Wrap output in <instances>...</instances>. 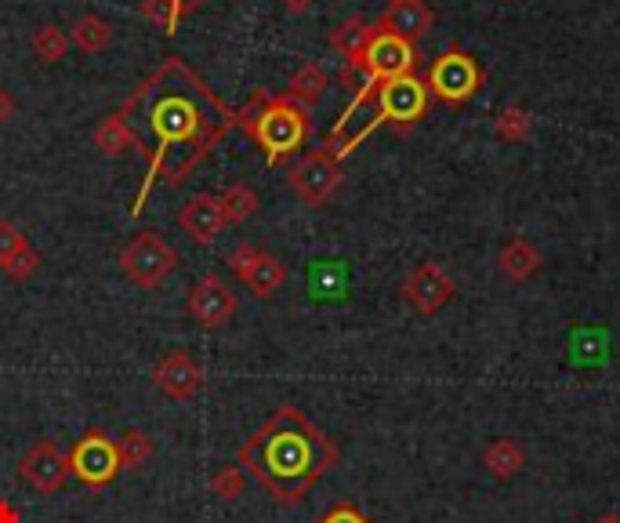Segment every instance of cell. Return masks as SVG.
<instances>
[{
  "label": "cell",
  "mask_w": 620,
  "mask_h": 523,
  "mask_svg": "<svg viewBox=\"0 0 620 523\" xmlns=\"http://www.w3.org/2000/svg\"><path fill=\"white\" fill-rule=\"evenodd\" d=\"M341 462L338 443L306 411L283 403L240 448V465L276 505H298Z\"/></svg>",
  "instance_id": "cell-1"
},
{
  "label": "cell",
  "mask_w": 620,
  "mask_h": 523,
  "mask_svg": "<svg viewBox=\"0 0 620 523\" xmlns=\"http://www.w3.org/2000/svg\"><path fill=\"white\" fill-rule=\"evenodd\" d=\"M258 106L261 110L236 113L232 121L244 124L247 135L255 139L261 150H266L269 164H280L283 156L298 153L301 146H306V139H309V110L306 106L290 102L287 95H276V99H261L258 95Z\"/></svg>",
  "instance_id": "cell-2"
},
{
  "label": "cell",
  "mask_w": 620,
  "mask_h": 523,
  "mask_svg": "<svg viewBox=\"0 0 620 523\" xmlns=\"http://www.w3.org/2000/svg\"><path fill=\"white\" fill-rule=\"evenodd\" d=\"M425 88H428V95L446 102V106H465V102L483 88V65L476 55H468V51L451 48L428 65Z\"/></svg>",
  "instance_id": "cell-3"
},
{
  "label": "cell",
  "mask_w": 620,
  "mask_h": 523,
  "mask_svg": "<svg viewBox=\"0 0 620 523\" xmlns=\"http://www.w3.org/2000/svg\"><path fill=\"white\" fill-rule=\"evenodd\" d=\"M121 269L131 284L149 291V287H161L170 273L178 269V252L161 237V233L145 229L121 252Z\"/></svg>",
  "instance_id": "cell-4"
},
{
  "label": "cell",
  "mask_w": 620,
  "mask_h": 523,
  "mask_svg": "<svg viewBox=\"0 0 620 523\" xmlns=\"http://www.w3.org/2000/svg\"><path fill=\"white\" fill-rule=\"evenodd\" d=\"M287 182L309 207H323L334 196V189L341 186V161L327 146L312 150L290 167Z\"/></svg>",
  "instance_id": "cell-5"
},
{
  "label": "cell",
  "mask_w": 620,
  "mask_h": 523,
  "mask_svg": "<svg viewBox=\"0 0 620 523\" xmlns=\"http://www.w3.org/2000/svg\"><path fill=\"white\" fill-rule=\"evenodd\" d=\"M428 88L421 76L414 73H406V76H395V81H385V84H378V113H381V121H389L395 124L400 131H406L411 124H417L421 116L428 113Z\"/></svg>",
  "instance_id": "cell-6"
},
{
  "label": "cell",
  "mask_w": 620,
  "mask_h": 523,
  "mask_svg": "<svg viewBox=\"0 0 620 523\" xmlns=\"http://www.w3.org/2000/svg\"><path fill=\"white\" fill-rule=\"evenodd\" d=\"M116 469H121V458H116V443L102 433V429H91L87 437H81L70 451V476H76L84 488H105Z\"/></svg>",
  "instance_id": "cell-7"
},
{
  "label": "cell",
  "mask_w": 620,
  "mask_h": 523,
  "mask_svg": "<svg viewBox=\"0 0 620 523\" xmlns=\"http://www.w3.org/2000/svg\"><path fill=\"white\" fill-rule=\"evenodd\" d=\"M454 291H457L454 280L446 277V269L435 266V262H421V266H414L400 284L403 302L417 309L421 317H435V312L454 298Z\"/></svg>",
  "instance_id": "cell-8"
},
{
  "label": "cell",
  "mask_w": 620,
  "mask_h": 523,
  "mask_svg": "<svg viewBox=\"0 0 620 523\" xmlns=\"http://www.w3.org/2000/svg\"><path fill=\"white\" fill-rule=\"evenodd\" d=\"M229 266H232L236 277L247 284V291L255 298H261V302L280 291L283 280H287L283 262L276 255H269V252H261V247H255V244L236 247V252L229 255Z\"/></svg>",
  "instance_id": "cell-9"
},
{
  "label": "cell",
  "mask_w": 620,
  "mask_h": 523,
  "mask_svg": "<svg viewBox=\"0 0 620 523\" xmlns=\"http://www.w3.org/2000/svg\"><path fill=\"white\" fill-rule=\"evenodd\" d=\"M19 476L30 483L37 494H59L70 480V454L59 451V443L37 440L30 451L22 454Z\"/></svg>",
  "instance_id": "cell-10"
},
{
  "label": "cell",
  "mask_w": 620,
  "mask_h": 523,
  "mask_svg": "<svg viewBox=\"0 0 620 523\" xmlns=\"http://www.w3.org/2000/svg\"><path fill=\"white\" fill-rule=\"evenodd\" d=\"M200 124H204V116L189 99L164 95L153 106V131H156V139H161V156H164L167 146H175V142H186V139L200 135ZM161 156L153 161V172L161 167Z\"/></svg>",
  "instance_id": "cell-11"
},
{
  "label": "cell",
  "mask_w": 620,
  "mask_h": 523,
  "mask_svg": "<svg viewBox=\"0 0 620 523\" xmlns=\"http://www.w3.org/2000/svg\"><path fill=\"white\" fill-rule=\"evenodd\" d=\"M189 317L207 327V331H218L236 317V295L232 287L218 277V273H207L193 284L189 291Z\"/></svg>",
  "instance_id": "cell-12"
},
{
  "label": "cell",
  "mask_w": 620,
  "mask_h": 523,
  "mask_svg": "<svg viewBox=\"0 0 620 523\" xmlns=\"http://www.w3.org/2000/svg\"><path fill=\"white\" fill-rule=\"evenodd\" d=\"M414 62H417L414 44H406L392 33H374V41L363 55V70L374 84H385L395 81V76L414 73Z\"/></svg>",
  "instance_id": "cell-13"
},
{
  "label": "cell",
  "mask_w": 620,
  "mask_h": 523,
  "mask_svg": "<svg viewBox=\"0 0 620 523\" xmlns=\"http://www.w3.org/2000/svg\"><path fill=\"white\" fill-rule=\"evenodd\" d=\"M204 368L196 363L186 349H175L153 368V386L164 392L167 400H193L204 389Z\"/></svg>",
  "instance_id": "cell-14"
},
{
  "label": "cell",
  "mask_w": 620,
  "mask_h": 523,
  "mask_svg": "<svg viewBox=\"0 0 620 523\" xmlns=\"http://www.w3.org/2000/svg\"><path fill=\"white\" fill-rule=\"evenodd\" d=\"M432 25H435V11L425 4V0H400V4L385 8V16L374 22V30L400 37V41H406V44H417Z\"/></svg>",
  "instance_id": "cell-15"
},
{
  "label": "cell",
  "mask_w": 620,
  "mask_h": 523,
  "mask_svg": "<svg viewBox=\"0 0 620 523\" xmlns=\"http://www.w3.org/2000/svg\"><path fill=\"white\" fill-rule=\"evenodd\" d=\"M178 222H182V229L189 233L193 244H215L221 237V229L229 226L218 196H210V193H196L193 201L182 204Z\"/></svg>",
  "instance_id": "cell-16"
},
{
  "label": "cell",
  "mask_w": 620,
  "mask_h": 523,
  "mask_svg": "<svg viewBox=\"0 0 620 523\" xmlns=\"http://www.w3.org/2000/svg\"><path fill=\"white\" fill-rule=\"evenodd\" d=\"M540 266H545V258H540L537 247L526 240V237H512L505 247L497 252V269L500 277L516 280V284H526L530 277H537Z\"/></svg>",
  "instance_id": "cell-17"
},
{
  "label": "cell",
  "mask_w": 620,
  "mask_h": 523,
  "mask_svg": "<svg viewBox=\"0 0 620 523\" xmlns=\"http://www.w3.org/2000/svg\"><path fill=\"white\" fill-rule=\"evenodd\" d=\"M374 33H378L374 22H366L363 16H352L331 33V48L345 59V65H363V55H366V48H371Z\"/></svg>",
  "instance_id": "cell-18"
},
{
  "label": "cell",
  "mask_w": 620,
  "mask_h": 523,
  "mask_svg": "<svg viewBox=\"0 0 620 523\" xmlns=\"http://www.w3.org/2000/svg\"><path fill=\"white\" fill-rule=\"evenodd\" d=\"M135 102H138V99L131 95L124 110L110 113V116H105V121L95 127V146H99L105 156H121V153H127L131 146H138L135 131L127 127V113L135 110Z\"/></svg>",
  "instance_id": "cell-19"
},
{
  "label": "cell",
  "mask_w": 620,
  "mask_h": 523,
  "mask_svg": "<svg viewBox=\"0 0 620 523\" xmlns=\"http://www.w3.org/2000/svg\"><path fill=\"white\" fill-rule=\"evenodd\" d=\"M327 84H331V76H327V70L320 62H301L294 70V76H290V84H287V99L309 110L323 99Z\"/></svg>",
  "instance_id": "cell-20"
},
{
  "label": "cell",
  "mask_w": 620,
  "mask_h": 523,
  "mask_svg": "<svg viewBox=\"0 0 620 523\" xmlns=\"http://www.w3.org/2000/svg\"><path fill=\"white\" fill-rule=\"evenodd\" d=\"M483 465L494 480H516L526 465V451L516 440H494L490 448L483 451Z\"/></svg>",
  "instance_id": "cell-21"
},
{
  "label": "cell",
  "mask_w": 620,
  "mask_h": 523,
  "mask_svg": "<svg viewBox=\"0 0 620 523\" xmlns=\"http://www.w3.org/2000/svg\"><path fill=\"white\" fill-rule=\"evenodd\" d=\"M113 41V25L105 22L102 16H95V11H87V16H81L73 22L70 30V44L81 48L84 55H99V51H105Z\"/></svg>",
  "instance_id": "cell-22"
},
{
  "label": "cell",
  "mask_w": 620,
  "mask_h": 523,
  "mask_svg": "<svg viewBox=\"0 0 620 523\" xmlns=\"http://www.w3.org/2000/svg\"><path fill=\"white\" fill-rule=\"evenodd\" d=\"M30 48H33L37 62L55 65V62L65 59V51H70V33L59 30L55 22H44L41 30H37V33L30 37Z\"/></svg>",
  "instance_id": "cell-23"
},
{
  "label": "cell",
  "mask_w": 620,
  "mask_h": 523,
  "mask_svg": "<svg viewBox=\"0 0 620 523\" xmlns=\"http://www.w3.org/2000/svg\"><path fill=\"white\" fill-rule=\"evenodd\" d=\"M530 113H526L523 106H505L497 116H494V135L505 142V146H519V142L530 139Z\"/></svg>",
  "instance_id": "cell-24"
},
{
  "label": "cell",
  "mask_w": 620,
  "mask_h": 523,
  "mask_svg": "<svg viewBox=\"0 0 620 523\" xmlns=\"http://www.w3.org/2000/svg\"><path fill=\"white\" fill-rule=\"evenodd\" d=\"M221 212H226V222H232V226H240V222H247L250 215L258 212V193L244 186V182H236V186H229L226 193L218 196Z\"/></svg>",
  "instance_id": "cell-25"
},
{
  "label": "cell",
  "mask_w": 620,
  "mask_h": 523,
  "mask_svg": "<svg viewBox=\"0 0 620 523\" xmlns=\"http://www.w3.org/2000/svg\"><path fill=\"white\" fill-rule=\"evenodd\" d=\"M116 458H121V469H142L153 458V440L142 429H124L116 440Z\"/></svg>",
  "instance_id": "cell-26"
},
{
  "label": "cell",
  "mask_w": 620,
  "mask_h": 523,
  "mask_svg": "<svg viewBox=\"0 0 620 523\" xmlns=\"http://www.w3.org/2000/svg\"><path fill=\"white\" fill-rule=\"evenodd\" d=\"M210 491H215L221 502H240L247 494V473L240 465H221L218 473L210 476Z\"/></svg>",
  "instance_id": "cell-27"
},
{
  "label": "cell",
  "mask_w": 620,
  "mask_h": 523,
  "mask_svg": "<svg viewBox=\"0 0 620 523\" xmlns=\"http://www.w3.org/2000/svg\"><path fill=\"white\" fill-rule=\"evenodd\" d=\"M0 269H4L8 277H11V280H19V284H22V280H30L33 273L41 269V252H37V247H30V244H22L19 252L11 255Z\"/></svg>",
  "instance_id": "cell-28"
},
{
  "label": "cell",
  "mask_w": 620,
  "mask_h": 523,
  "mask_svg": "<svg viewBox=\"0 0 620 523\" xmlns=\"http://www.w3.org/2000/svg\"><path fill=\"white\" fill-rule=\"evenodd\" d=\"M22 244H30V240L22 237V229L16 226V222H11V218H0V266H4V262H8L11 255H16Z\"/></svg>",
  "instance_id": "cell-29"
},
{
  "label": "cell",
  "mask_w": 620,
  "mask_h": 523,
  "mask_svg": "<svg viewBox=\"0 0 620 523\" xmlns=\"http://www.w3.org/2000/svg\"><path fill=\"white\" fill-rule=\"evenodd\" d=\"M320 523H371V520H366L352 502H338V505L331 509V513L320 516Z\"/></svg>",
  "instance_id": "cell-30"
},
{
  "label": "cell",
  "mask_w": 620,
  "mask_h": 523,
  "mask_svg": "<svg viewBox=\"0 0 620 523\" xmlns=\"http://www.w3.org/2000/svg\"><path fill=\"white\" fill-rule=\"evenodd\" d=\"M16 113H19L16 99H11L4 88H0V124H8V121H11V116H16Z\"/></svg>",
  "instance_id": "cell-31"
},
{
  "label": "cell",
  "mask_w": 620,
  "mask_h": 523,
  "mask_svg": "<svg viewBox=\"0 0 620 523\" xmlns=\"http://www.w3.org/2000/svg\"><path fill=\"white\" fill-rule=\"evenodd\" d=\"M0 523H22L19 520V509L11 505L8 499H0Z\"/></svg>",
  "instance_id": "cell-32"
},
{
  "label": "cell",
  "mask_w": 620,
  "mask_h": 523,
  "mask_svg": "<svg viewBox=\"0 0 620 523\" xmlns=\"http://www.w3.org/2000/svg\"><path fill=\"white\" fill-rule=\"evenodd\" d=\"M280 4L290 11V16H301V11H309V8L316 4V0H280Z\"/></svg>",
  "instance_id": "cell-33"
},
{
  "label": "cell",
  "mask_w": 620,
  "mask_h": 523,
  "mask_svg": "<svg viewBox=\"0 0 620 523\" xmlns=\"http://www.w3.org/2000/svg\"><path fill=\"white\" fill-rule=\"evenodd\" d=\"M596 523H620V513H606V516H599Z\"/></svg>",
  "instance_id": "cell-34"
},
{
  "label": "cell",
  "mask_w": 620,
  "mask_h": 523,
  "mask_svg": "<svg viewBox=\"0 0 620 523\" xmlns=\"http://www.w3.org/2000/svg\"><path fill=\"white\" fill-rule=\"evenodd\" d=\"M389 4H400V0H389Z\"/></svg>",
  "instance_id": "cell-35"
},
{
  "label": "cell",
  "mask_w": 620,
  "mask_h": 523,
  "mask_svg": "<svg viewBox=\"0 0 620 523\" xmlns=\"http://www.w3.org/2000/svg\"><path fill=\"white\" fill-rule=\"evenodd\" d=\"M505 4H512V0H505Z\"/></svg>",
  "instance_id": "cell-36"
}]
</instances>
